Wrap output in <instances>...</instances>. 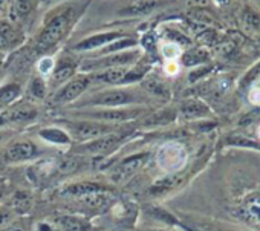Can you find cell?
<instances>
[{
    "mask_svg": "<svg viewBox=\"0 0 260 231\" xmlns=\"http://www.w3.org/2000/svg\"><path fill=\"white\" fill-rule=\"evenodd\" d=\"M84 8L86 4H69L52 10L43 20V26L34 46L36 52L39 55H45L61 43L72 31L74 25H77Z\"/></svg>",
    "mask_w": 260,
    "mask_h": 231,
    "instance_id": "cell-1",
    "label": "cell"
},
{
    "mask_svg": "<svg viewBox=\"0 0 260 231\" xmlns=\"http://www.w3.org/2000/svg\"><path fill=\"white\" fill-rule=\"evenodd\" d=\"M147 96L143 89L134 86H112L98 92L90 93L89 96L74 103L77 109H112V107H130L143 106Z\"/></svg>",
    "mask_w": 260,
    "mask_h": 231,
    "instance_id": "cell-2",
    "label": "cell"
},
{
    "mask_svg": "<svg viewBox=\"0 0 260 231\" xmlns=\"http://www.w3.org/2000/svg\"><path fill=\"white\" fill-rule=\"evenodd\" d=\"M146 112L144 106H130V107H112V109H81L72 112L75 118L92 120L104 124L121 126L140 118Z\"/></svg>",
    "mask_w": 260,
    "mask_h": 231,
    "instance_id": "cell-3",
    "label": "cell"
},
{
    "mask_svg": "<svg viewBox=\"0 0 260 231\" xmlns=\"http://www.w3.org/2000/svg\"><path fill=\"white\" fill-rule=\"evenodd\" d=\"M61 127L69 134L72 141L80 143V144L93 141L100 137H104L107 134H112V132L121 129L119 126L104 124V123H98V121H92V120H81V118L63 120Z\"/></svg>",
    "mask_w": 260,
    "mask_h": 231,
    "instance_id": "cell-4",
    "label": "cell"
},
{
    "mask_svg": "<svg viewBox=\"0 0 260 231\" xmlns=\"http://www.w3.org/2000/svg\"><path fill=\"white\" fill-rule=\"evenodd\" d=\"M132 135L130 130L118 129L112 134H107L104 137H100L93 141L83 143L77 149L74 147V152L77 155H90V156H107L112 153L116 147H119L122 143L127 141V138Z\"/></svg>",
    "mask_w": 260,
    "mask_h": 231,
    "instance_id": "cell-5",
    "label": "cell"
},
{
    "mask_svg": "<svg viewBox=\"0 0 260 231\" xmlns=\"http://www.w3.org/2000/svg\"><path fill=\"white\" fill-rule=\"evenodd\" d=\"M156 164L158 167L166 172L167 175L179 173L185 170L187 161H188V152L184 144L181 143H166L162 144L156 152Z\"/></svg>",
    "mask_w": 260,
    "mask_h": 231,
    "instance_id": "cell-6",
    "label": "cell"
},
{
    "mask_svg": "<svg viewBox=\"0 0 260 231\" xmlns=\"http://www.w3.org/2000/svg\"><path fill=\"white\" fill-rule=\"evenodd\" d=\"M92 84V78L89 74H83L78 72L74 78H71L69 81H66L64 84H61L57 92L52 96V101L55 104H72L77 103L81 95L90 87Z\"/></svg>",
    "mask_w": 260,
    "mask_h": 231,
    "instance_id": "cell-7",
    "label": "cell"
},
{
    "mask_svg": "<svg viewBox=\"0 0 260 231\" xmlns=\"http://www.w3.org/2000/svg\"><path fill=\"white\" fill-rule=\"evenodd\" d=\"M149 153L147 152H140V153H134L128 155L125 158H122L110 172V179L115 184H121L125 182L127 179L134 178L149 161Z\"/></svg>",
    "mask_w": 260,
    "mask_h": 231,
    "instance_id": "cell-8",
    "label": "cell"
},
{
    "mask_svg": "<svg viewBox=\"0 0 260 231\" xmlns=\"http://www.w3.org/2000/svg\"><path fill=\"white\" fill-rule=\"evenodd\" d=\"M40 149L31 140H16L10 143L2 152V161L5 164H22L39 158Z\"/></svg>",
    "mask_w": 260,
    "mask_h": 231,
    "instance_id": "cell-9",
    "label": "cell"
},
{
    "mask_svg": "<svg viewBox=\"0 0 260 231\" xmlns=\"http://www.w3.org/2000/svg\"><path fill=\"white\" fill-rule=\"evenodd\" d=\"M96 193H113V187L104 182H96V181H75V182L64 184L58 190V194L61 197L74 199V201H78L81 197L96 194Z\"/></svg>",
    "mask_w": 260,
    "mask_h": 231,
    "instance_id": "cell-10",
    "label": "cell"
},
{
    "mask_svg": "<svg viewBox=\"0 0 260 231\" xmlns=\"http://www.w3.org/2000/svg\"><path fill=\"white\" fill-rule=\"evenodd\" d=\"M233 216L239 220L252 225L260 226V191H252L245 194L231 210Z\"/></svg>",
    "mask_w": 260,
    "mask_h": 231,
    "instance_id": "cell-11",
    "label": "cell"
},
{
    "mask_svg": "<svg viewBox=\"0 0 260 231\" xmlns=\"http://www.w3.org/2000/svg\"><path fill=\"white\" fill-rule=\"evenodd\" d=\"M25 43V32L23 28L8 17L0 19V52L8 54L16 51Z\"/></svg>",
    "mask_w": 260,
    "mask_h": 231,
    "instance_id": "cell-12",
    "label": "cell"
},
{
    "mask_svg": "<svg viewBox=\"0 0 260 231\" xmlns=\"http://www.w3.org/2000/svg\"><path fill=\"white\" fill-rule=\"evenodd\" d=\"M179 228L185 231H242L223 222H217L208 217L190 216V214H184L182 217H179Z\"/></svg>",
    "mask_w": 260,
    "mask_h": 231,
    "instance_id": "cell-13",
    "label": "cell"
},
{
    "mask_svg": "<svg viewBox=\"0 0 260 231\" xmlns=\"http://www.w3.org/2000/svg\"><path fill=\"white\" fill-rule=\"evenodd\" d=\"M127 34H124L122 31H103V32H96L92 34L83 40H80L77 45H74V51L75 52H96L100 49H103L104 46H107L109 43L125 37Z\"/></svg>",
    "mask_w": 260,
    "mask_h": 231,
    "instance_id": "cell-14",
    "label": "cell"
},
{
    "mask_svg": "<svg viewBox=\"0 0 260 231\" xmlns=\"http://www.w3.org/2000/svg\"><path fill=\"white\" fill-rule=\"evenodd\" d=\"M78 72H80V61H75V58L64 55L58 61H55L54 71L49 75L51 77V83L54 86L60 87L61 84H64L66 81L74 78Z\"/></svg>",
    "mask_w": 260,
    "mask_h": 231,
    "instance_id": "cell-15",
    "label": "cell"
},
{
    "mask_svg": "<svg viewBox=\"0 0 260 231\" xmlns=\"http://www.w3.org/2000/svg\"><path fill=\"white\" fill-rule=\"evenodd\" d=\"M8 124H26L39 117V109L29 103H14L4 109Z\"/></svg>",
    "mask_w": 260,
    "mask_h": 231,
    "instance_id": "cell-16",
    "label": "cell"
},
{
    "mask_svg": "<svg viewBox=\"0 0 260 231\" xmlns=\"http://www.w3.org/2000/svg\"><path fill=\"white\" fill-rule=\"evenodd\" d=\"M211 117L210 107L199 98H190L185 100L179 109H178V118L184 121H193V120H204Z\"/></svg>",
    "mask_w": 260,
    "mask_h": 231,
    "instance_id": "cell-17",
    "label": "cell"
},
{
    "mask_svg": "<svg viewBox=\"0 0 260 231\" xmlns=\"http://www.w3.org/2000/svg\"><path fill=\"white\" fill-rule=\"evenodd\" d=\"M39 5V0H10L8 5V19L17 25H23V22H26L31 14L36 11Z\"/></svg>",
    "mask_w": 260,
    "mask_h": 231,
    "instance_id": "cell-18",
    "label": "cell"
},
{
    "mask_svg": "<svg viewBox=\"0 0 260 231\" xmlns=\"http://www.w3.org/2000/svg\"><path fill=\"white\" fill-rule=\"evenodd\" d=\"M162 5V0H134L119 10V16L124 17H138L147 16Z\"/></svg>",
    "mask_w": 260,
    "mask_h": 231,
    "instance_id": "cell-19",
    "label": "cell"
},
{
    "mask_svg": "<svg viewBox=\"0 0 260 231\" xmlns=\"http://www.w3.org/2000/svg\"><path fill=\"white\" fill-rule=\"evenodd\" d=\"M54 223L61 231H96L93 225L86 219L75 214H60L54 217Z\"/></svg>",
    "mask_w": 260,
    "mask_h": 231,
    "instance_id": "cell-20",
    "label": "cell"
},
{
    "mask_svg": "<svg viewBox=\"0 0 260 231\" xmlns=\"http://www.w3.org/2000/svg\"><path fill=\"white\" fill-rule=\"evenodd\" d=\"M37 135L48 144H52L55 147H69L74 141L69 137V134L61 126H48L42 127Z\"/></svg>",
    "mask_w": 260,
    "mask_h": 231,
    "instance_id": "cell-21",
    "label": "cell"
},
{
    "mask_svg": "<svg viewBox=\"0 0 260 231\" xmlns=\"http://www.w3.org/2000/svg\"><path fill=\"white\" fill-rule=\"evenodd\" d=\"M23 93V87L16 81H8L0 84V110L13 106Z\"/></svg>",
    "mask_w": 260,
    "mask_h": 231,
    "instance_id": "cell-22",
    "label": "cell"
},
{
    "mask_svg": "<svg viewBox=\"0 0 260 231\" xmlns=\"http://www.w3.org/2000/svg\"><path fill=\"white\" fill-rule=\"evenodd\" d=\"M147 214L153 220H156L159 223H164L167 226H178L179 228V217H176L173 213H170L169 210H166L162 207H149Z\"/></svg>",
    "mask_w": 260,
    "mask_h": 231,
    "instance_id": "cell-23",
    "label": "cell"
},
{
    "mask_svg": "<svg viewBox=\"0 0 260 231\" xmlns=\"http://www.w3.org/2000/svg\"><path fill=\"white\" fill-rule=\"evenodd\" d=\"M208 60V52L204 48H193L188 49L187 52H182L181 55V63L184 66H198L202 64Z\"/></svg>",
    "mask_w": 260,
    "mask_h": 231,
    "instance_id": "cell-24",
    "label": "cell"
},
{
    "mask_svg": "<svg viewBox=\"0 0 260 231\" xmlns=\"http://www.w3.org/2000/svg\"><path fill=\"white\" fill-rule=\"evenodd\" d=\"M28 92L34 100H39V101L45 100L48 95V84H46L45 78L40 77L39 74L36 77H32L29 81V86H28Z\"/></svg>",
    "mask_w": 260,
    "mask_h": 231,
    "instance_id": "cell-25",
    "label": "cell"
},
{
    "mask_svg": "<svg viewBox=\"0 0 260 231\" xmlns=\"http://www.w3.org/2000/svg\"><path fill=\"white\" fill-rule=\"evenodd\" d=\"M10 208L14 213H20V214L26 213L31 208V196H29V193H26V191H17L13 196V199H11Z\"/></svg>",
    "mask_w": 260,
    "mask_h": 231,
    "instance_id": "cell-26",
    "label": "cell"
},
{
    "mask_svg": "<svg viewBox=\"0 0 260 231\" xmlns=\"http://www.w3.org/2000/svg\"><path fill=\"white\" fill-rule=\"evenodd\" d=\"M178 117V113L176 112H170V110H162V112H158L155 115H152L150 118L146 120L144 126L149 127V126H162V124H169L172 123L175 118Z\"/></svg>",
    "mask_w": 260,
    "mask_h": 231,
    "instance_id": "cell-27",
    "label": "cell"
},
{
    "mask_svg": "<svg viewBox=\"0 0 260 231\" xmlns=\"http://www.w3.org/2000/svg\"><path fill=\"white\" fill-rule=\"evenodd\" d=\"M161 55L166 61H178V58H181L182 55V51L176 42L167 40L161 45Z\"/></svg>",
    "mask_w": 260,
    "mask_h": 231,
    "instance_id": "cell-28",
    "label": "cell"
},
{
    "mask_svg": "<svg viewBox=\"0 0 260 231\" xmlns=\"http://www.w3.org/2000/svg\"><path fill=\"white\" fill-rule=\"evenodd\" d=\"M54 66H55V61L52 57H48V55H43L39 61H37V72L40 77H49L54 71Z\"/></svg>",
    "mask_w": 260,
    "mask_h": 231,
    "instance_id": "cell-29",
    "label": "cell"
},
{
    "mask_svg": "<svg viewBox=\"0 0 260 231\" xmlns=\"http://www.w3.org/2000/svg\"><path fill=\"white\" fill-rule=\"evenodd\" d=\"M258 75H260V63H258V64H255L251 71H248V72H246V75H245V77L242 78V81H240V84H242L240 87H242V89L251 87V86H252V83L255 81V78H257Z\"/></svg>",
    "mask_w": 260,
    "mask_h": 231,
    "instance_id": "cell-30",
    "label": "cell"
},
{
    "mask_svg": "<svg viewBox=\"0 0 260 231\" xmlns=\"http://www.w3.org/2000/svg\"><path fill=\"white\" fill-rule=\"evenodd\" d=\"M13 216H14V211L10 207L0 208V228H7L13 222Z\"/></svg>",
    "mask_w": 260,
    "mask_h": 231,
    "instance_id": "cell-31",
    "label": "cell"
},
{
    "mask_svg": "<svg viewBox=\"0 0 260 231\" xmlns=\"http://www.w3.org/2000/svg\"><path fill=\"white\" fill-rule=\"evenodd\" d=\"M248 100L252 106H260V87L252 86L248 92Z\"/></svg>",
    "mask_w": 260,
    "mask_h": 231,
    "instance_id": "cell-32",
    "label": "cell"
},
{
    "mask_svg": "<svg viewBox=\"0 0 260 231\" xmlns=\"http://www.w3.org/2000/svg\"><path fill=\"white\" fill-rule=\"evenodd\" d=\"M178 71H179V66H178L176 61H167V64H166V72L167 74L175 75V74H178Z\"/></svg>",
    "mask_w": 260,
    "mask_h": 231,
    "instance_id": "cell-33",
    "label": "cell"
},
{
    "mask_svg": "<svg viewBox=\"0 0 260 231\" xmlns=\"http://www.w3.org/2000/svg\"><path fill=\"white\" fill-rule=\"evenodd\" d=\"M8 5H10V0H0V19L4 16V11L8 10Z\"/></svg>",
    "mask_w": 260,
    "mask_h": 231,
    "instance_id": "cell-34",
    "label": "cell"
},
{
    "mask_svg": "<svg viewBox=\"0 0 260 231\" xmlns=\"http://www.w3.org/2000/svg\"><path fill=\"white\" fill-rule=\"evenodd\" d=\"M5 137H7V132H2V130H0V146H2V143L5 141Z\"/></svg>",
    "mask_w": 260,
    "mask_h": 231,
    "instance_id": "cell-35",
    "label": "cell"
},
{
    "mask_svg": "<svg viewBox=\"0 0 260 231\" xmlns=\"http://www.w3.org/2000/svg\"><path fill=\"white\" fill-rule=\"evenodd\" d=\"M7 231H23V229L19 228V226H14V228H10V229H7Z\"/></svg>",
    "mask_w": 260,
    "mask_h": 231,
    "instance_id": "cell-36",
    "label": "cell"
},
{
    "mask_svg": "<svg viewBox=\"0 0 260 231\" xmlns=\"http://www.w3.org/2000/svg\"><path fill=\"white\" fill-rule=\"evenodd\" d=\"M4 58H5V54H2V52H0V64L4 63Z\"/></svg>",
    "mask_w": 260,
    "mask_h": 231,
    "instance_id": "cell-37",
    "label": "cell"
},
{
    "mask_svg": "<svg viewBox=\"0 0 260 231\" xmlns=\"http://www.w3.org/2000/svg\"><path fill=\"white\" fill-rule=\"evenodd\" d=\"M150 231H170V229H162V228H158V229H150Z\"/></svg>",
    "mask_w": 260,
    "mask_h": 231,
    "instance_id": "cell-38",
    "label": "cell"
},
{
    "mask_svg": "<svg viewBox=\"0 0 260 231\" xmlns=\"http://www.w3.org/2000/svg\"><path fill=\"white\" fill-rule=\"evenodd\" d=\"M257 134H258V137H260V127H258V130H257Z\"/></svg>",
    "mask_w": 260,
    "mask_h": 231,
    "instance_id": "cell-39",
    "label": "cell"
},
{
    "mask_svg": "<svg viewBox=\"0 0 260 231\" xmlns=\"http://www.w3.org/2000/svg\"><path fill=\"white\" fill-rule=\"evenodd\" d=\"M257 2H260V0H257Z\"/></svg>",
    "mask_w": 260,
    "mask_h": 231,
    "instance_id": "cell-40",
    "label": "cell"
}]
</instances>
